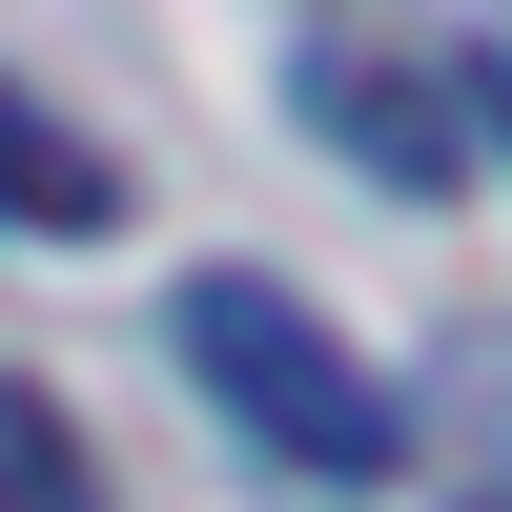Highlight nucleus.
<instances>
[{"instance_id":"1","label":"nucleus","mask_w":512,"mask_h":512,"mask_svg":"<svg viewBox=\"0 0 512 512\" xmlns=\"http://www.w3.org/2000/svg\"><path fill=\"white\" fill-rule=\"evenodd\" d=\"M185 369H205V410H226L246 451H287V472H328V492H369L390 472V369L349 349V328H308V287H267V267H185Z\"/></svg>"},{"instance_id":"2","label":"nucleus","mask_w":512,"mask_h":512,"mask_svg":"<svg viewBox=\"0 0 512 512\" xmlns=\"http://www.w3.org/2000/svg\"><path fill=\"white\" fill-rule=\"evenodd\" d=\"M0 226H62V246H82V226H123V164L82 144L41 82H0Z\"/></svg>"},{"instance_id":"3","label":"nucleus","mask_w":512,"mask_h":512,"mask_svg":"<svg viewBox=\"0 0 512 512\" xmlns=\"http://www.w3.org/2000/svg\"><path fill=\"white\" fill-rule=\"evenodd\" d=\"M308 123L349 164H390V185H451L472 164V123H431V82H390V62H308Z\"/></svg>"},{"instance_id":"4","label":"nucleus","mask_w":512,"mask_h":512,"mask_svg":"<svg viewBox=\"0 0 512 512\" xmlns=\"http://www.w3.org/2000/svg\"><path fill=\"white\" fill-rule=\"evenodd\" d=\"M0 512H103V451H82L62 390H21V369H0Z\"/></svg>"}]
</instances>
